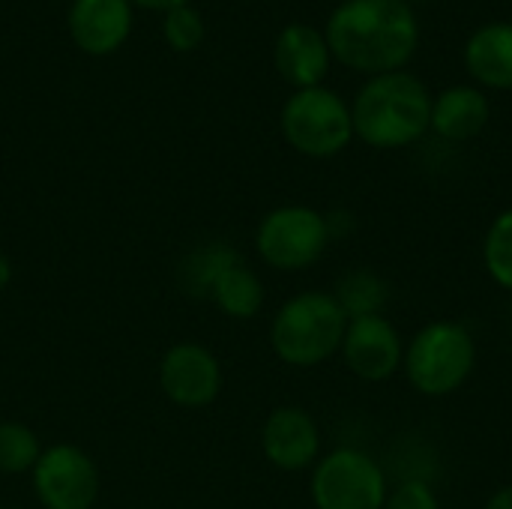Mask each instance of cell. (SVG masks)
<instances>
[{"instance_id":"6da1fadb","label":"cell","mask_w":512,"mask_h":509,"mask_svg":"<svg viewBox=\"0 0 512 509\" xmlns=\"http://www.w3.org/2000/svg\"><path fill=\"white\" fill-rule=\"evenodd\" d=\"M330 54L354 72H399L420 45V21L405 0H345L324 27Z\"/></svg>"},{"instance_id":"7a4b0ae2","label":"cell","mask_w":512,"mask_h":509,"mask_svg":"<svg viewBox=\"0 0 512 509\" xmlns=\"http://www.w3.org/2000/svg\"><path fill=\"white\" fill-rule=\"evenodd\" d=\"M354 138L375 150H399L417 144L432 123V96L426 84L399 69L372 75L351 102Z\"/></svg>"},{"instance_id":"3957f363","label":"cell","mask_w":512,"mask_h":509,"mask_svg":"<svg viewBox=\"0 0 512 509\" xmlns=\"http://www.w3.org/2000/svg\"><path fill=\"white\" fill-rule=\"evenodd\" d=\"M348 318L330 291L288 297L270 321V348L291 369H318L342 348Z\"/></svg>"},{"instance_id":"277c9868","label":"cell","mask_w":512,"mask_h":509,"mask_svg":"<svg viewBox=\"0 0 512 509\" xmlns=\"http://www.w3.org/2000/svg\"><path fill=\"white\" fill-rule=\"evenodd\" d=\"M474 369L477 342L462 321H429L405 345L402 372L420 396H453L468 384Z\"/></svg>"},{"instance_id":"5b68a950","label":"cell","mask_w":512,"mask_h":509,"mask_svg":"<svg viewBox=\"0 0 512 509\" xmlns=\"http://www.w3.org/2000/svg\"><path fill=\"white\" fill-rule=\"evenodd\" d=\"M279 126L285 141L309 159L339 156L354 141L351 105L330 87L294 90L282 105Z\"/></svg>"},{"instance_id":"8992f818","label":"cell","mask_w":512,"mask_h":509,"mask_svg":"<svg viewBox=\"0 0 512 509\" xmlns=\"http://www.w3.org/2000/svg\"><path fill=\"white\" fill-rule=\"evenodd\" d=\"M387 495V471L366 450L336 447L312 468L309 498L315 509H384Z\"/></svg>"},{"instance_id":"52a82bcc","label":"cell","mask_w":512,"mask_h":509,"mask_svg":"<svg viewBox=\"0 0 512 509\" xmlns=\"http://www.w3.org/2000/svg\"><path fill=\"white\" fill-rule=\"evenodd\" d=\"M333 243L327 213L306 204H282L255 228L258 258L279 273H300L318 264Z\"/></svg>"},{"instance_id":"ba28073f","label":"cell","mask_w":512,"mask_h":509,"mask_svg":"<svg viewBox=\"0 0 512 509\" xmlns=\"http://www.w3.org/2000/svg\"><path fill=\"white\" fill-rule=\"evenodd\" d=\"M30 477L42 509H93L99 501V468L75 444L45 447Z\"/></svg>"},{"instance_id":"9c48e42d","label":"cell","mask_w":512,"mask_h":509,"mask_svg":"<svg viewBox=\"0 0 512 509\" xmlns=\"http://www.w3.org/2000/svg\"><path fill=\"white\" fill-rule=\"evenodd\" d=\"M159 390L177 408H207L222 393V363L201 342H177L159 360Z\"/></svg>"},{"instance_id":"30bf717a","label":"cell","mask_w":512,"mask_h":509,"mask_svg":"<svg viewBox=\"0 0 512 509\" xmlns=\"http://www.w3.org/2000/svg\"><path fill=\"white\" fill-rule=\"evenodd\" d=\"M339 357L354 378L366 384H384L402 369L405 342L387 315H366L348 321Z\"/></svg>"},{"instance_id":"8fae6325","label":"cell","mask_w":512,"mask_h":509,"mask_svg":"<svg viewBox=\"0 0 512 509\" xmlns=\"http://www.w3.org/2000/svg\"><path fill=\"white\" fill-rule=\"evenodd\" d=\"M264 459L288 474L315 468L321 459V429L315 417L300 405H279L261 426Z\"/></svg>"},{"instance_id":"7c38bea8","label":"cell","mask_w":512,"mask_h":509,"mask_svg":"<svg viewBox=\"0 0 512 509\" xmlns=\"http://www.w3.org/2000/svg\"><path fill=\"white\" fill-rule=\"evenodd\" d=\"M72 42L93 57L117 51L132 30V3L129 0H72L69 15Z\"/></svg>"},{"instance_id":"4fadbf2b","label":"cell","mask_w":512,"mask_h":509,"mask_svg":"<svg viewBox=\"0 0 512 509\" xmlns=\"http://www.w3.org/2000/svg\"><path fill=\"white\" fill-rule=\"evenodd\" d=\"M273 63L291 87L306 90V87L324 84L333 54H330V45L321 30H315L309 24H288L276 36Z\"/></svg>"},{"instance_id":"5bb4252c","label":"cell","mask_w":512,"mask_h":509,"mask_svg":"<svg viewBox=\"0 0 512 509\" xmlns=\"http://www.w3.org/2000/svg\"><path fill=\"white\" fill-rule=\"evenodd\" d=\"M489 120H492V105L480 87L453 84L432 99L429 129H435L444 141H471L489 126Z\"/></svg>"},{"instance_id":"9a60e30c","label":"cell","mask_w":512,"mask_h":509,"mask_svg":"<svg viewBox=\"0 0 512 509\" xmlns=\"http://www.w3.org/2000/svg\"><path fill=\"white\" fill-rule=\"evenodd\" d=\"M471 78L492 90H512V24L495 21L480 27L465 45Z\"/></svg>"},{"instance_id":"2e32d148","label":"cell","mask_w":512,"mask_h":509,"mask_svg":"<svg viewBox=\"0 0 512 509\" xmlns=\"http://www.w3.org/2000/svg\"><path fill=\"white\" fill-rule=\"evenodd\" d=\"M240 258V252L225 243V240H207L201 246H195L192 252H186V258L177 264V285L186 297L195 300H210L219 276L234 267Z\"/></svg>"},{"instance_id":"e0dca14e","label":"cell","mask_w":512,"mask_h":509,"mask_svg":"<svg viewBox=\"0 0 512 509\" xmlns=\"http://www.w3.org/2000/svg\"><path fill=\"white\" fill-rule=\"evenodd\" d=\"M210 300L216 303V309L222 315H228L234 321H252L255 315H261L267 291H264L261 276L246 261H237L234 267H228L219 276Z\"/></svg>"},{"instance_id":"ac0fdd59","label":"cell","mask_w":512,"mask_h":509,"mask_svg":"<svg viewBox=\"0 0 512 509\" xmlns=\"http://www.w3.org/2000/svg\"><path fill=\"white\" fill-rule=\"evenodd\" d=\"M330 294L336 297V303L348 321L366 318V315H384V309L390 303V285L369 267H357V270H348L345 276H339V282Z\"/></svg>"},{"instance_id":"d6986e66","label":"cell","mask_w":512,"mask_h":509,"mask_svg":"<svg viewBox=\"0 0 512 509\" xmlns=\"http://www.w3.org/2000/svg\"><path fill=\"white\" fill-rule=\"evenodd\" d=\"M42 444L36 438V432L24 423L6 420L0 423V474L6 477H18V474H30L42 456Z\"/></svg>"},{"instance_id":"ffe728a7","label":"cell","mask_w":512,"mask_h":509,"mask_svg":"<svg viewBox=\"0 0 512 509\" xmlns=\"http://www.w3.org/2000/svg\"><path fill=\"white\" fill-rule=\"evenodd\" d=\"M483 264L492 282L512 294V207L492 219L483 237Z\"/></svg>"},{"instance_id":"44dd1931","label":"cell","mask_w":512,"mask_h":509,"mask_svg":"<svg viewBox=\"0 0 512 509\" xmlns=\"http://www.w3.org/2000/svg\"><path fill=\"white\" fill-rule=\"evenodd\" d=\"M162 36L174 51H195L204 42V18L195 6L183 3L162 18Z\"/></svg>"},{"instance_id":"7402d4cb","label":"cell","mask_w":512,"mask_h":509,"mask_svg":"<svg viewBox=\"0 0 512 509\" xmlns=\"http://www.w3.org/2000/svg\"><path fill=\"white\" fill-rule=\"evenodd\" d=\"M384 509H444L429 480H402L390 489Z\"/></svg>"},{"instance_id":"603a6c76","label":"cell","mask_w":512,"mask_h":509,"mask_svg":"<svg viewBox=\"0 0 512 509\" xmlns=\"http://www.w3.org/2000/svg\"><path fill=\"white\" fill-rule=\"evenodd\" d=\"M129 3H135L141 9H150V12H171V9H177V6H183L189 0H129Z\"/></svg>"},{"instance_id":"cb8c5ba5","label":"cell","mask_w":512,"mask_h":509,"mask_svg":"<svg viewBox=\"0 0 512 509\" xmlns=\"http://www.w3.org/2000/svg\"><path fill=\"white\" fill-rule=\"evenodd\" d=\"M483 509H512V483L501 486V489L486 501V507Z\"/></svg>"},{"instance_id":"d4e9b609","label":"cell","mask_w":512,"mask_h":509,"mask_svg":"<svg viewBox=\"0 0 512 509\" xmlns=\"http://www.w3.org/2000/svg\"><path fill=\"white\" fill-rule=\"evenodd\" d=\"M9 282H12V261L0 252V294L9 288Z\"/></svg>"},{"instance_id":"484cf974","label":"cell","mask_w":512,"mask_h":509,"mask_svg":"<svg viewBox=\"0 0 512 509\" xmlns=\"http://www.w3.org/2000/svg\"><path fill=\"white\" fill-rule=\"evenodd\" d=\"M405 3H414V0H405Z\"/></svg>"},{"instance_id":"4316f807","label":"cell","mask_w":512,"mask_h":509,"mask_svg":"<svg viewBox=\"0 0 512 509\" xmlns=\"http://www.w3.org/2000/svg\"><path fill=\"white\" fill-rule=\"evenodd\" d=\"M0 509H3V504H0Z\"/></svg>"}]
</instances>
